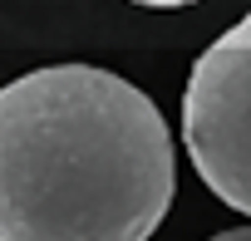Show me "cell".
I'll return each mask as SVG.
<instances>
[{"label": "cell", "instance_id": "cell-1", "mask_svg": "<svg viewBox=\"0 0 251 241\" xmlns=\"http://www.w3.org/2000/svg\"><path fill=\"white\" fill-rule=\"evenodd\" d=\"M177 192L158 103L99 64L0 89V241H148Z\"/></svg>", "mask_w": 251, "mask_h": 241}, {"label": "cell", "instance_id": "cell-2", "mask_svg": "<svg viewBox=\"0 0 251 241\" xmlns=\"http://www.w3.org/2000/svg\"><path fill=\"white\" fill-rule=\"evenodd\" d=\"M182 143L197 177L251 217V15L197 54L182 89Z\"/></svg>", "mask_w": 251, "mask_h": 241}, {"label": "cell", "instance_id": "cell-4", "mask_svg": "<svg viewBox=\"0 0 251 241\" xmlns=\"http://www.w3.org/2000/svg\"><path fill=\"white\" fill-rule=\"evenodd\" d=\"M133 5H153V10H173V5H192V0H133Z\"/></svg>", "mask_w": 251, "mask_h": 241}, {"label": "cell", "instance_id": "cell-3", "mask_svg": "<svg viewBox=\"0 0 251 241\" xmlns=\"http://www.w3.org/2000/svg\"><path fill=\"white\" fill-rule=\"evenodd\" d=\"M212 241H251V226H231V231H217Z\"/></svg>", "mask_w": 251, "mask_h": 241}]
</instances>
